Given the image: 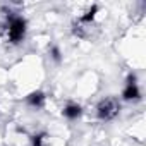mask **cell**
I'll return each instance as SVG.
<instances>
[{"label": "cell", "instance_id": "6da1fadb", "mask_svg": "<svg viewBox=\"0 0 146 146\" xmlns=\"http://www.w3.org/2000/svg\"><path fill=\"white\" fill-rule=\"evenodd\" d=\"M26 29H28V23L23 16H9L7 17V24H5V36L7 41H11L12 45H17L24 40L26 36Z\"/></svg>", "mask_w": 146, "mask_h": 146}, {"label": "cell", "instance_id": "7a4b0ae2", "mask_svg": "<svg viewBox=\"0 0 146 146\" xmlns=\"http://www.w3.org/2000/svg\"><path fill=\"white\" fill-rule=\"evenodd\" d=\"M120 113V102L115 96H107L96 105V117L102 122H110Z\"/></svg>", "mask_w": 146, "mask_h": 146}, {"label": "cell", "instance_id": "3957f363", "mask_svg": "<svg viewBox=\"0 0 146 146\" xmlns=\"http://www.w3.org/2000/svg\"><path fill=\"white\" fill-rule=\"evenodd\" d=\"M122 100L125 102H139L141 100V90L136 83V74H129L125 86L122 90Z\"/></svg>", "mask_w": 146, "mask_h": 146}, {"label": "cell", "instance_id": "277c9868", "mask_svg": "<svg viewBox=\"0 0 146 146\" xmlns=\"http://www.w3.org/2000/svg\"><path fill=\"white\" fill-rule=\"evenodd\" d=\"M62 113H64V117H65L67 120H78V119L83 115V107H81L79 103H67V105L64 107Z\"/></svg>", "mask_w": 146, "mask_h": 146}, {"label": "cell", "instance_id": "5b68a950", "mask_svg": "<svg viewBox=\"0 0 146 146\" xmlns=\"http://www.w3.org/2000/svg\"><path fill=\"white\" fill-rule=\"evenodd\" d=\"M45 102H46V95L43 93V91H33V93H29L28 96H26V103L28 105H31V107H35V108H43L45 107Z\"/></svg>", "mask_w": 146, "mask_h": 146}, {"label": "cell", "instance_id": "8992f818", "mask_svg": "<svg viewBox=\"0 0 146 146\" xmlns=\"http://www.w3.org/2000/svg\"><path fill=\"white\" fill-rule=\"evenodd\" d=\"M98 11H100V7L95 4V5H91V7H90V9H88V11H86L79 19H78V21H79V23H83V24H91V23L95 21V17H96Z\"/></svg>", "mask_w": 146, "mask_h": 146}, {"label": "cell", "instance_id": "52a82bcc", "mask_svg": "<svg viewBox=\"0 0 146 146\" xmlns=\"http://www.w3.org/2000/svg\"><path fill=\"white\" fill-rule=\"evenodd\" d=\"M50 137L52 136H48L46 132H38V134H35L31 137V144L33 146H46V143H48Z\"/></svg>", "mask_w": 146, "mask_h": 146}, {"label": "cell", "instance_id": "ba28073f", "mask_svg": "<svg viewBox=\"0 0 146 146\" xmlns=\"http://www.w3.org/2000/svg\"><path fill=\"white\" fill-rule=\"evenodd\" d=\"M50 55H52V58L55 60V62H60V48L58 46H55V45H52L50 46Z\"/></svg>", "mask_w": 146, "mask_h": 146}]
</instances>
